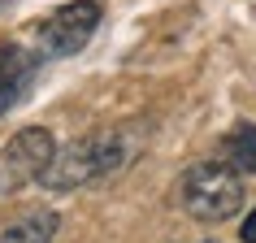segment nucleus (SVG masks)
I'll return each instance as SVG.
<instances>
[{"instance_id": "nucleus-1", "label": "nucleus", "mask_w": 256, "mask_h": 243, "mask_svg": "<svg viewBox=\"0 0 256 243\" xmlns=\"http://www.w3.org/2000/svg\"><path fill=\"white\" fill-rule=\"evenodd\" d=\"M130 156V144L122 130H96V135H82V139H70L66 148L52 152L48 170L40 174V187L61 196V191H78L87 182H100L108 178L113 170H122Z\"/></svg>"}, {"instance_id": "nucleus-2", "label": "nucleus", "mask_w": 256, "mask_h": 243, "mask_svg": "<svg viewBox=\"0 0 256 243\" xmlns=\"http://www.w3.org/2000/svg\"><path fill=\"white\" fill-rule=\"evenodd\" d=\"M178 204L196 222H226L243 208V178L226 161H200L191 165L178 182Z\"/></svg>"}, {"instance_id": "nucleus-3", "label": "nucleus", "mask_w": 256, "mask_h": 243, "mask_svg": "<svg viewBox=\"0 0 256 243\" xmlns=\"http://www.w3.org/2000/svg\"><path fill=\"white\" fill-rule=\"evenodd\" d=\"M100 22H104V4L100 0H70L61 9H52L48 18H40L35 52L40 56H74L92 44Z\"/></svg>"}, {"instance_id": "nucleus-4", "label": "nucleus", "mask_w": 256, "mask_h": 243, "mask_svg": "<svg viewBox=\"0 0 256 243\" xmlns=\"http://www.w3.org/2000/svg\"><path fill=\"white\" fill-rule=\"evenodd\" d=\"M56 152V139L48 126H22L4 148H0V196H14L26 182H40Z\"/></svg>"}, {"instance_id": "nucleus-5", "label": "nucleus", "mask_w": 256, "mask_h": 243, "mask_svg": "<svg viewBox=\"0 0 256 243\" xmlns=\"http://www.w3.org/2000/svg\"><path fill=\"white\" fill-rule=\"evenodd\" d=\"M44 56L40 52H26L22 44H0V118L22 100L26 82L35 78V66Z\"/></svg>"}, {"instance_id": "nucleus-6", "label": "nucleus", "mask_w": 256, "mask_h": 243, "mask_svg": "<svg viewBox=\"0 0 256 243\" xmlns=\"http://www.w3.org/2000/svg\"><path fill=\"white\" fill-rule=\"evenodd\" d=\"M56 226H61V217H56L52 208H30V213H22L18 222L4 226L0 243H52Z\"/></svg>"}, {"instance_id": "nucleus-7", "label": "nucleus", "mask_w": 256, "mask_h": 243, "mask_svg": "<svg viewBox=\"0 0 256 243\" xmlns=\"http://www.w3.org/2000/svg\"><path fill=\"white\" fill-rule=\"evenodd\" d=\"M222 161L234 165L239 174H256V126L252 122H234L230 135L222 139Z\"/></svg>"}, {"instance_id": "nucleus-8", "label": "nucleus", "mask_w": 256, "mask_h": 243, "mask_svg": "<svg viewBox=\"0 0 256 243\" xmlns=\"http://www.w3.org/2000/svg\"><path fill=\"white\" fill-rule=\"evenodd\" d=\"M239 239H243V243H256V208H252L248 217H243V230H239Z\"/></svg>"}, {"instance_id": "nucleus-9", "label": "nucleus", "mask_w": 256, "mask_h": 243, "mask_svg": "<svg viewBox=\"0 0 256 243\" xmlns=\"http://www.w3.org/2000/svg\"><path fill=\"white\" fill-rule=\"evenodd\" d=\"M4 9H14V0H0V14H4Z\"/></svg>"}, {"instance_id": "nucleus-10", "label": "nucleus", "mask_w": 256, "mask_h": 243, "mask_svg": "<svg viewBox=\"0 0 256 243\" xmlns=\"http://www.w3.org/2000/svg\"><path fill=\"white\" fill-rule=\"evenodd\" d=\"M204 243H217V239H204Z\"/></svg>"}]
</instances>
